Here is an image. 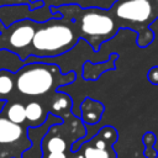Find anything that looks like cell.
I'll use <instances>...</instances> for the list:
<instances>
[{"label": "cell", "instance_id": "cell-18", "mask_svg": "<svg viewBox=\"0 0 158 158\" xmlns=\"http://www.w3.org/2000/svg\"><path fill=\"white\" fill-rule=\"evenodd\" d=\"M43 158H68L63 152H52V153H43Z\"/></svg>", "mask_w": 158, "mask_h": 158}, {"label": "cell", "instance_id": "cell-12", "mask_svg": "<svg viewBox=\"0 0 158 158\" xmlns=\"http://www.w3.org/2000/svg\"><path fill=\"white\" fill-rule=\"evenodd\" d=\"M15 94V73L0 70V101L12 100Z\"/></svg>", "mask_w": 158, "mask_h": 158}, {"label": "cell", "instance_id": "cell-2", "mask_svg": "<svg viewBox=\"0 0 158 158\" xmlns=\"http://www.w3.org/2000/svg\"><path fill=\"white\" fill-rule=\"evenodd\" d=\"M59 69L58 65L46 62L25 63L15 73V91L26 98H38L74 81V72L60 74Z\"/></svg>", "mask_w": 158, "mask_h": 158}, {"label": "cell", "instance_id": "cell-16", "mask_svg": "<svg viewBox=\"0 0 158 158\" xmlns=\"http://www.w3.org/2000/svg\"><path fill=\"white\" fill-rule=\"evenodd\" d=\"M22 5H31V0H0V9L9 7V6H22Z\"/></svg>", "mask_w": 158, "mask_h": 158}, {"label": "cell", "instance_id": "cell-14", "mask_svg": "<svg viewBox=\"0 0 158 158\" xmlns=\"http://www.w3.org/2000/svg\"><path fill=\"white\" fill-rule=\"evenodd\" d=\"M70 106H72V99H70V96H68L67 94H58V96L54 98L53 101H52V104H51L49 112H52V115L58 116V112L59 111L68 110V109H70Z\"/></svg>", "mask_w": 158, "mask_h": 158}, {"label": "cell", "instance_id": "cell-8", "mask_svg": "<svg viewBox=\"0 0 158 158\" xmlns=\"http://www.w3.org/2000/svg\"><path fill=\"white\" fill-rule=\"evenodd\" d=\"M26 126L27 127H40L43 125L48 116V110L37 100H30L25 105Z\"/></svg>", "mask_w": 158, "mask_h": 158}, {"label": "cell", "instance_id": "cell-6", "mask_svg": "<svg viewBox=\"0 0 158 158\" xmlns=\"http://www.w3.org/2000/svg\"><path fill=\"white\" fill-rule=\"evenodd\" d=\"M28 127L7 120L0 111V158H23L32 147Z\"/></svg>", "mask_w": 158, "mask_h": 158}, {"label": "cell", "instance_id": "cell-3", "mask_svg": "<svg viewBox=\"0 0 158 158\" xmlns=\"http://www.w3.org/2000/svg\"><path fill=\"white\" fill-rule=\"evenodd\" d=\"M60 9L56 7H52V11H60V15L72 20L79 37L85 38L94 49H98L104 41L112 38L120 27L111 12L104 9H80L78 5H64Z\"/></svg>", "mask_w": 158, "mask_h": 158}, {"label": "cell", "instance_id": "cell-11", "mask_svg": "<svg viewBox=\"0 0 158 158\" xmlns=\"http://www.w3.org/2000/svg\"><path fill=\"white\" fill-rule=\"evenodd\" d=\"M41 148L43 151V153H52V152H63L65 153L68 144L65 142V139L58 135H52L51 132H47L43 135L42 137V144Z\"/></svg>", "mask_w": 158, "mask_h": 158}, {"label": "cell", "instance_id": "cell-15", "mask_svg": "<svg viewBox=\"0 0 158 158\" xmlns=\"http://www.w3.org/2000/svg\"><path fill=\"white\" fill-rule=\"evenodd\" d=\"M156 142V135L153 132H147L143 136V143L146 147L144 156L147 158H156L157 157V151L153 149V144Z\"/></svg>", "mask_w": 158, "mask_h": 158}, {"label": "cell", "instance_id": "cell-5", "mask_svg": "<svg viewBox=\"0 0 158 158\" xmlns=\"http://www.w3.org/2000/svg\"><path fill=\"white\" fill-rule=\"evenodd\" d=\"M37 23L38 21L32 19H22L4 27L0 31V49H7L25 60L28 57Z\"/></svg>", "mask_w": 158, "mask_h": 158}, {"label": "cell", "instance_id": "cell-13", "mask_svg": "<svg viewBox=\"0 0 158 158\" xmlns=\"http://www.w3.org/2000/svg\"><path fill=\"white\" fill-rule=\"evenodd\" d=\"M23 64V60H21L17 54L7 49H0V70L16 73Z\"/></svg>", "mask_w": 158, "mask_h": 158}, {"label": "cell", "instance_id": "cell-10", "mask_svg": "<svg viewBox=\"0 0 158 158\" xmlns=\"http://www.w3.org/2000/svg\"><path fill=\"white\" fill-rule=\"evenodd\" d=\"M81 118L84 122L89 125H94L100 121L101 115L104 112V106L99 101H95L90 98H86L81 102Z\"/></svg>", "mask_w": 158, "mask_h": 158}, {"label": "cell", "instance_id": "cell-17", "mask_svg": "<svg viewBox=\"0 0 158 158\" xmlns=\"http://www.w3.org/2000/svg\"><path fill=\"white\" fill-rule=\"evenodd\" d=\"M147 79L149 83L154 84V85H158V67H152L148 73H147Z\"/></svg>", "mask_w": 158, "mask_h": 158}, {"label": "cell", "instance_id": "cell-1", "mask_svg": "<svg viewBox=\"0 0 158 158\" xmlns=\"http://www.w3.org/2000/svg\"><path fill=\"white\" fill-rule=\"evenodd\" d=\"M79 38L73 21L63 15L38 22L28 57L48 58L60 56L70 51Z\"/></svg>", "mask_w": 158, "mask_h": 158}, {"label": "cell", "instance_id": "cell-9", "mask_svg": "<svg viewBox=\"0 0 158 158\" xmlns=\"http://www.w3.org/2000/svg\"><path fill=\"white\" fill-rule=\"evenodd\" d=\"M1 114L14 123L26 126V115H25V104L17 100H9L1 107Z\"/></svg>", "mask_w": 158, "mask_h": 158}, {"label": "cell", "instance_id": "cell-20", "mask_svg": "<svg viewBox=\"0 0 158 158\" xmlns=\"http://www.w3.org/2000/svg\"><path fill=\"white\" fill-rule=\"evenodd\" d=\"M68 158H78V157H68Z\"/></svg>", "mask_w": 158, "mask_h": 158}, {"label": "cell", "instance_id": "cell-7", "mask_svg": "<svg viewBox=\"0 0 158 158\" xmlns=\"http://www.w3.org/2000/svg\"><path fill=\"white\" fill-rule=\"evenodd\" d=\"M117 139V132L112 126H104L89 142L81 146L84 158H116L112 149Z\"/></svg>", "mask_w": 158, "mask_h": 158}, {"label": "cell", "instance_id": "cell-4", "mask_svg": "<svg viewBox=\"0 0 158 158\" xmlns=\"http://www.w3.org/2000/svg\"><path fill=\"white\" fill-rule=\"evenodd\" d=\"M110 12L116 21L136 28L137 32L139 31L137 43H139L143 37L144 47L153 41V33L147 28V25L157 19V7L153 0H116Z\"/></svg>", "mask_w": 158, "mask_h": 158}, {"label": "cell", "instance_id": "cell-19", "mask_svg": "<svg viewBox=\"0 0 158 158\" xmlns=\"http://www.w3.org/2000/svg\"><path fill=\"white\" fill-rule=\"evenodd\" d=\"M153 2H154V5H156V7L158 9V0H153Z\"/></svg>", "mask_w": 158, "mask_h": 158}]
</instances>
